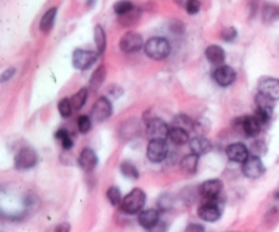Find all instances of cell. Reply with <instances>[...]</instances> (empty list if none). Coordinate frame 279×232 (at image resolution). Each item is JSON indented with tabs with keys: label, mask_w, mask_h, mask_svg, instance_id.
Segmentation results:
<instances>
[{
	"label": "cell",
	"mask_w": 279,
	"mask_h": 232,
	"mask_svg": "<svg viewBox=\"0 0 279 232\" xmlns=\"http://www.w3.org/2000/svg\"><path fill=\"white\" fill-rule=\"evenodd\" d=\"M142 48H145L143 37L136 32H128L120 40V49L124 53L139 52Z\"/></svg>",
	"instance_id": "obj_8"
},
{
	"label": "cell",
	"mask_w": 279,
	"mask_h": 232,
	"mask_svg": "<svg viewBox=\"0 0 279 232\" xmlns=\"http://www.w3.org/2000/svg\"><path fill=\"white\" fill-rule=\"evenodd\" d=\"M264 164L259 156H249L244 163H242V174L246 178L256 180L264 174Z\"/></svg>",
	"instance_id": "obj_10"
},
{
	"label": "cell",
	"mask_w": 279,
	"mask_h": 232,
	"mask_svg": "<svg viewBox=\"0 0 279 232\" xmlns=\"http://www.w3.org/2000/svg\"><path fill=\"white\" fill-rule=\"evenodd\" d=\"M106 197H108L109 202L113 205V206H117V205H121L123 202V198H121V192L118 188L116 186H112L106 190Z\"/></svg>",
	"instance_id": "obj_31"
},
{
	"label": "cell",
	"mask_w": 279,
	"mask_h": 232,
	"mask_svg": "<svg viewBox=\"0 0 279 232\" xmlns=\"http://www.w3.org/2000/svg\"><path fill=\"white\" fill-rule=\"evenodd\" d=\"M56 232H70V224L63 223L56 227Z\"/></svg>",
	"instance_id": "obj_44"
},
{
	"label": "cell",
	"mask_w": 279,
	"mask_h": 232,
	"mask_svg": "<svg viewBox=\"0 0 279 232\" xmlns=\"http://www.w3.org/2000/svg\"><path fill=\"white\" fill-rule=\"evenodd\" d=\"M189 148H191V152L192 154H196V155H206L208 152H211L213 150V144L208 138H203V136H196V138H191L189 142Z\"/></svg>",
	"instance_id": "obj_16"
},
{
	"label": "cell",
	"mask_w": 279,
	"mask_h": 232,
	"mask_svg": "<svg viewBox=\"0 0 279 232\" xmlns=\"http://www.w3.org/2000/svg\"><path fill=\"white\" fill-rule=\"evenodd\" d=\"M184 232H206V230H204L203 226H200V224L191 223L185 227Z\"/></svg>",
	"instance_id": "obj_40"
},
{
	"label": "cell",
	"mask_w": 279,
	"mask_h": 232,
	"mask_svg": "<svg viewBox=\"0 0 279 232\" xmlns=\"http://www.w3.org/2000/svg\"><path fill=\"white\" fill-rule=\"evenodd\" d=\"M169 138L171 142L176 146H185L187 142H189V134L187 130L181 128H177V126H171V132H169Z\"/></svg>",
	"instance_id": "obj_22"
},
{
	"label": "cell",
	"mask_w": 279,
	"mask_h": 232,
	"mask_svg": "<svg viewBox=\"0 0 279 232\" xmlns=\"http://www.w3.org/2000/svg\"><path fill=\"white\" fill-rule=\"evenodd\" d=\"M259 92L272 100H279V80L275 78H263L259 82Z\"/></svg>",
	"instance_id": "obj_13"
},
{
	"label": "cell",
	"mask_w": 279,
	"mask_h": 232,
	"mask_svg": "<svg viewBox=\"0 0 279 232\" xmlns=\"http://www.w3.org/2000/svg\"><path fill=\"white\" fill-rule=\"evenodd\" d=\"M98 163L97 155L91 148H85L81 152V156H79V164L85 171H93Z\"/></svg>",
	"instance_id": "obj_18"
},
{
	"label": "cell",
	"mask_w": 279,
	"mask_h": 232,
	"mask_svg": "<svg viewBox=\"0 0 279 232\" xmlns=\"http://www.w3.org/2000/svg\"><path fill=\"white\" fill-rule=\"evenodd\" d=\"M198 166L199 155H196V154H188L180 162V168L185 174H195L198 171Z\"/></svg>",
	"instance_id": "obj_20"
},
{
	"label": "cell",
	"mask_w": 279,
	"mask_h": 232,
	"mask_svg": "<svg viewBox=\"0 0 279 232\" xmlns=\"http://www.w3.org/2000/svg\"><path fill=\"white\" fill-rule=\"evenodd\" d=\"M265 144L261 140H256L253 142V144L251 146V154H253L252 156H260L265 152Z\"/></svg>",
	"instance_id": "obj_35"
},
{
	"label": "cell",
	"mask_w": 279,
	"mask_h": 232,
	"mask_svg": "<svg viewBox=\"0 0 279 232\" xmlns=\"http://www.w3.org/2000/svg\"><path fill=\"white\" fill-rule=\"evenodd\" d=\"M206 58H207L208 62L214 64V66H221L223 62H225V50H223L222 48L218 46V45H211V46H208L206 49Z\"/></svg>",
	"instance_id": "obj_19"
},
{
	"label": "cell",
	"mask_w": 279,
	"mask_h": 232,
	"mask_svg": "<svg viewBox=\"0 0 279 232\" xmlns=\"http://www.w3.org/2000/svg\"><path fill=\"white\" fill-rule=\"evenodd\" d=\"M145 53L153 60H164L171 54V44L166 38L153 37L145 44Z\"/></svg>",
	"instance_id": "obj_1"
},
{
	"label": "cell",
	"mask_w": 279,
	"mask_h": 232,
	"mask_svg": "<svg viewBox=\"0 0 279 232\" xmlns=\"http://www.w3.org/2000/svg\"><path fill=\"white\" fill-rule=\"evenodd\" d=\"M222 188L223 185L221 180H208L200 185L199 192L208 201V200H217L218 196L222 192Z\"/></svg>",
	"instance_id": "obj_12"
},
{
	"label": "cell",
	"mask_w": 279,
	"mask_h": 232,
	"mask_svg": "<svg viewBox=\"0 0 279 232\" xmlns=\"http://www.w3.org/2000/svg\"><path fill=\"white\" fill-rule=\"evenodd\" d=\"M169 132H171V128L161 118H150V121L146 125V136L150 142L152 140H166L169 138Z\"/></svg>",
	"instance_id": "obj_3"
},
{
	"label": "cell",
	"mask_w": 279,
	"mask_h": 232,
	"mask_svg": "<svg viewBox=\"0 0 279 232\" xmlns=\"http://www.w3.org/2000/svg\"><path fill=\"white\" fill-rule=\"evenodd\" d=\"M241 129L244 130L248 138H256L261 130V124L257 121L255 116H246L242 118H238Z\"/></svg>",
	"instance_id": "obj_15"
},
{
	"label": "cell",
	"mask_w": 279,
	"mask_h": 232,
	"mask_svg": "<svg viewBox=\"0 0 279 232\" xmlns=\"http://www.w3.org/2000/svg\"><path fill=\"white\" fill-rule=\"evenodd\" d=\"M15 74V70L14 68H9L7 71L3 72V75H2V82H7L9 79H11Z\"/></svg>",
	"instance_id": "obj_43"
},
{
	"label": "cell",
	"mask_w": 279,
	"mask_h": 232,
	"mask_svg": "<svg viewBox=\"0 0 279 232\" xmlns=\"http://www.w3.org/2000/svg\"><path fill=\"white\" fill-rule=\"evenodd\" d=\"M227 158L236 163H244L249 158V150L242 142H234L226 148Z\"/></svg>",
	"instance_id": "obj_14"
},
{
	"label": "cell",
	"mask_w": 279,
	"mask_h": 232,
	"mask_svg": "<svg viewBox=\"0 0 279 232\" xmlns=\"http://www.w3.org/2000/svg\"><path fill=\"white\" fill-rule=\"evenodd\" d=\"M87 94L89 91L87 88H81L76 94H74L71 96V104L74 110H81L85 106L86 100H87Z\"/></svg>",
	"instance_id": "obj_28"
},
{
	"label": "cell",
	"mask_w": 279,
	"mask_h": 232,
	"mask_svg": "<svg viewBox=\"0 0 279 232\" xmlns=\"http://www.w3.org/2000/svg\"><path fill=\"white\" fill-rule=\"evenodd\" d=\"M255 100H256V104H257V109H261L264 110V112H267V113L272 114V112H274L275 100L268 98L267 95L261 94V92H259V94L256 95Z\"/></svg>",
	"instance_id": "obj_26"
},
{
	"label": "cell",
	"mask_w": 279,
	"mask_h": 232,
	"mask_svg": "<svg viewBox=\"0 0 279 232\" xmlns=\"http://www.w3.org/2000/svg\"><path fill=\"white\" fill-rule=\"evenodd\" d=\"M221 37H222L223 41H226V42H233L237 37V30L234 28H223L222 33H221Z\"/></svg>",
	"instance_id": "obj_36"
},
{
	"label": "cell",
	"mask_w": 279,
	"mask_h": 232,
	"mask_svg": "<svg viewBox=\"0 0 279 232\" xmlns=\"http://www.w3.org/2000/svg\"><path fill=\"white\" fill-rule=\"evenodd\" d=\"M105 76H106V70H105V66H99L97 70L94 71V74L91 75L90 79V87L93 90H98L101 84L104 83Z\"/></svg>",
	"instance_id": "obj_27"
},
{
	"label": "cell",
	"mask_w": 279,
	"mask_h": 232,
	"mask_svg": "<svg viewBox=\"0 0 279 232\" xmlns=\"http://www.w3.org/2000/svg\"><path fill=\"white\" fill-rule=\"evenodd\" d=\"M76 124H78V129H79V132L83 133V134L90 132L91 126H93V124H91V117H89V116H79Z\"/></svg>",
	"instance_id": "obj_34"
},
{
	"label": "cell",
	"mask_w": 279,
	"mask_h": 232,
	"mask_svg": "<svg viewBox=\"0 0 279 232\" xmlns=\"http://www.w3.org/2000/svg\"><path fill=\"white\" fill-rule=\"evenodd\" d=\"M166 230H168V226H166V223H164V222H160V223L157 224L156 227H153L152 230H149V232H166Z\"/></svg>",
	"instance_id": "obj_42"
},
{
	"label": "cell",
	"mask_w": 279,
	"mask_h": 232,
	"mask_svg": "<svg viewBox=\"0 0 279 232\" xmlns=\"http://www.w3.org/2000/svg\"><path fill=\"white\" fill-rule=\"evenodd\" d=\"M236 71L229 66H218L213 72V79L221 87H227V86L232 84L233 82L236 80Z\"/></svg>",
	"instance_id": "obj_11"
},
{
	"label": "cell",
	"mask_w": 279,
	"mask_h": 232,
	"mask_svg": "<svg viewBox=\"0 0 279 232\" xmlns=\"http://www.w3.org/2000/svg\"><path fill=\"white\" fill-rule=\"evenodd\" d=\"M221 214H222V210L219 208L217 200H208L207 202L200 205L198 209L199 218L204 222H207V223H214V222L219 220Z\"/></svg>",
	"instance_id": "obj_9"
},
{
	"label": "cell",
	"mask_w": 279,
	"mask_h": 232,
	"mask_svg": "<svg viewBox=\"0 0 279 232\" xmlns=\"http://www.w3.org/2000/svg\"><path fill=\"white\" fill-rule=\"evenodd\" d=\"M173 126H177V128L184 129L187 132H191L196 126V122L191 117L185 116V114H177L173 118Z\"/></svg>",
	"instance_id": "obj_24"
},
{
	"label": "cell",
	"mask_w": 279,
	"mask_h": 232,
	"mask_svg": "<svg viewBox=\"0 0 279 232\" xmlns=\"http://www.w3.org/2000/svg\"><path fill=\"white\" fill-rule=\"evenodd\" d=\"M137 222L143 228H146L149 231V230H152L153 227H156L157 224L160 223V214L156 209H146V210H142L139 214Z\"/></svg>",
	"instance_id": "obj_17"
},
{
	"label": "cell",
	"mask_w": 279,
	"mask_h": 232,
	"mask_svg": "<svg viewBox=\"0 0 279 232\" xmlns=\"http://www.w3.org/2000/svg\"><path fill=\"white\" fill-rule=\"evenodd\" d=\"M37 152L30 147H25L22 148V150H19L14 159L15 168H18V170H29V168H33V167L37 164Z\"/></svg>",
	"instance_id": "obj_4"
},
{
	"label": "cell",
	"mask_w": 279,
	"mask_h": 232,
	"mask_svg": "<svg viewBox=\"0 0 279 232\" xmlns=\"http://www.w3.org/2000/svg\"><path fill=\"white\" fill-rule=\"evenodd\" d=\"M57 109H59V113H60V116H62L63 118H68V117L72 114V110H74L71 100L64 98V100H60V102H59V106H57Z\"/></svg>",
	"instance_id": "obj_33"
},
{
	"label": "cell",
	"mask_w": 279,
	"mask_h": 232,
	"mask_svg": "<svg viewBox=\"0 0 279 232\" xmlns=\"http://www.w3.org/2000/svg\"><path fill=\"white\" fill-rule=\"evenodd\" d=\"M56 14H57V8L56 7H52L49 8L43 15V18L40 20V30L43 33H49L53 28V24H55V19H56Z\"/></svg>",
	"instance_id": "obj_21"
},
{
	"label": "cell",
	"mask_w": 279,
	"mask_h": 232,
	"mask_svg": "<svg viewBox=\"0 0 279 232\" xmlns=\"http://www.w3.org/2000/svg\"><path fill=\"white\" fill-rule=\"evenodd\" d=\"M120 18H121V22L124 24H132L139 19V12H137V10H133V11L123 15V16H120Z\"/></svg>",
	"instance_id": "obj_37"
},
{
	"label": "cell",
	"mask_w": 279,
	"mask_h": 232,
	"mask_svg": "<svg viewBox=\"0 0 279 232\" xmlns=\"http://www.w3.org/2000/svg\"><path fill=\"white\" fill-rule=\"evenodd\" d=\"M275 198L279 200V192H278V193H276V194H275Z\"/></svg>",
	"instance_id": "obj_46"
},
{
	"label": "cell",
	"mask_w": 279,
	"mask_h": 232,
	"mask_svg": "<svg viewBox=\"0 0 279 232\" xmlns=\"http://www.w3.org/2000/svg\"><path fill=\"white\" fill-rule=\"evenodd\" d=\"M185 10L189 15L198 14L199 10H200V2L199 0H188L185 4Z\"/></svg>",
	"instance_id": "obj_38"
},
{
	"label": "cell",
	"mask_w": 279,
	"mask_h": 232,
	"mask_svg": "<svg viewBox=\"0 0 279 232\" xmlns=\"http://www.w3.org/2000/svg\"><path fill=\"white\" fill-rule=\"evenodd\" d=\"M94 42L97 46V53H98V56H101L106 48V36H105L104 28L98 24L94 28Z\"/></svg>",
	"instance_id": "obj_25"
},
{
	"label": "cell",
	"mask_w": 279,
	"mask_h": 232,
	"mask_svg": "<svg viewBox=\"0 0 279 232\" xmlns=\"http://www.w3.org/2000/svg\"><path fill=\"white\" fill-rule=\"evenodd\" d=\"M171 206H172V202H171V198H169V196H162L161 200H160V208H161V210H168Z\"/></svg>",
	"instance_id": "obj_41"
},
{
	"label": "cell",
	"mask_w": 279,
	"mask_h": 232,
	"mask_svg": "<svg viewBox=\"0 0 279 232\" xmlns=\"http://www.w3.org/2000/svg\"><path fill=\"white\" fill-rule=\"evenodd\" d=\"M146 204V193L142 189H133L123 198L121 210L128 214H136L142 212L143 206Z\"/></svg>",
	"instance_id": "obj_2"
},
{
	"label": "cell",
	"mask_w": 279,
	"mask_h": 232,
	"mask_svg": "<svg viewBox=\"0 0 279 232\" xmlns=\"http://www.w3.org/2000/svg\"><path fill=\"white\" fill-rule=\"evenodd\" d=\"M97 58H98V53L85 50V49H76L72 54V64L76 70L86 71L97 62Z\"/></svg>",
	"instance_id": "obj_6"
},
{
	"label": "cell",
	"mask_w": 279,
	"mask_h": 232,
	"mask_svg": "<svg viewBox=\"0 0 279 232\" xmlns=\"http://www.w3.org/2000/svg\"><path fill=\"white\" fill-rule=\"evenodd\" d=\"M261 18H263V22L264 24H272L276 19H279V6L276 4H265L263 7V11H261Z\"/></svg>",
	"instance_id": "obj_23"
},
{
	"label": "cell",
	"mask_w": 279,
	"mask_h": 232,
	"mask_svg": "<svg viewBox=\"0 0 279 232\" xmlns=\"http://www.w3.org/2000/svg\"><path fill=\"white\" fill-rule=\"evenodd\" d=\"M112 102L106 96H101L95 100V104L91 108L90 117L94 120L95 122H104L105 120H108L112 116Z\"/></svg>",
	"instance_id": "obj_5"
},
{
	"label": "cell",
	"mask_w": 279,
	"mask_h": 232,
	"mask_svg": "<svg viewBox=\"0 0 279 232\" xmlns=\"http://www.w3.org/2000/svg\"><path fill=\"white\" fill-rule=\"evenodd\" d=\"M253 116H255L256 118H257V121H259L261 125H264V124H267L268 121H270L271 116H272V114L267 113V112H264V110H261V109H256V112Z\"/></svg>",
	"instance_id": "obj_39"
},
{
	"label": "cell",
	"mask_w": 279,
	"mask_h": 232,
	"mask_svg": "<svg viewBox=\"0 0 279 232\" xmlns=\"http://www.w3.org/2000/svg\"><path fill=\"white\" fill-rule=\"evenodd\" d=\"M169 148L165 140H152L147 146V158L153 163H161L168 158Z\"/></svg>",
	"instance_id": "obj_7"
},
{
	"label": "cell",
	"mask_w": 279,
	"mask_h": 232,
	"mask_svg": "<svg viewBox=\"0 0 279 232\" xmlns=\"http://www.w3.org/2000/svg\"><path fill=\"white\" fill-rule=\"evenodd\" d=\"M113 10L116 14L120 15V16H123V15L133 11L135 7H133L132 2H129V0H120V2H117V3L113 6Z\"/></svg>",
	"instance_id": "obj_30"
},
{
	"label": "cell",
	"mask_w": 279,
	"mask_h": 232,
	"mask_svg": "<svg viewBox=\"0 0 279 232\" xmlns=\"http://www.w3.org/2000/svg\"><path fill=\"white\" fill-rule=\"evenodd\" d=\"M55 138L62 142V146L64 150H71L72 146H74L72 138H70V134H68V132H67L66 129H59V130L56 132V134H55Z\"/></svg>",
	"instance_id": "obj_32"
},
{
	"label": "cell",
	"mask_w": 279,
	"mask_h": 232,
	"mask_svg": "<svg viewBox=\"0 0 279 232\" xmlns=\"http://www.w3.org/2000/svg\"><path fill=\"white\" fill-rule=\"evenodd\" d=\"M120 171L125 178H129V180H137L139 178V171L131 162H123L121 166H120Z\"/></svg>",
	"instance_id": "obj_29"
},
{
	"label": "cell",
	"mask_w": 279,
	"mask_h": 232,
	"mask_svg": "<svg viewBox=\"0 0 279 232\" xmlns=\"http://www.w3.org/2000/svg\"><path fill=\"white\" fill-rule=\"evenodd\" d=\"M95 0H87V4H89V7H91V6L94 4Z\"/></svg>",
	"instance_id": "obj_45"
}]
</instances>
